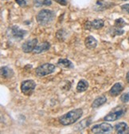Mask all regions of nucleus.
I'll return each mask as SVG.
<instances>
[{
    "instance_id": "ddd939ff",
    "label": "nucleus",
    "mask_w": 129,
    "mask_h": 134,
    "mask_svg": "<svg viewBox=\"0 0 129 134\" xmlns=\"http://www.w3.org/2000/svg\"><path fill=\"white\" fill-rule=\"evenodd\" d=\"M106 102H107V98L105 95H101V96L96 98L93 101V102L92 104V108H98L99 106L102 105L103 104H105Z\"/></svg>"
},
{
    "instance_id": "6e6552de",
    "label": "nucleus",
    "mask_w": 129,
    "mask_h": 134,
    "mask_svg": "<svg viewBox=\"0 0 129 134\" xmlns=\"http://www.w3.org/2000/svg\"><path fill=\"white\" fill-rule=\"evenodd\" d=\"M10 32L11 37L16 40H22L24 37L25 34H27V31L20 30L17 26H12L11 28H10Z\"/></svg>"
},
{
    "instance_id": "423d86ee",
    "label": "nucleus",
    "mask_w": 129,
    "mask_h": 134,
    "mask_svg": "<svg viewBox=\"0 0 129 134\" xmlns=\"http://www.w3.org/2000/svg\"><path fill=\"white\" fill-rule=\"evenodd\" d=\"M36 87V83L34 80H25L21 83V91L23 94L29 95L30 94Z\"/></svg>"
},
{
    "instance_id": "b1692460",
    "label": "nucleus",
    "mask_w": 129,
    "mask_h": 134,
    "mask_svg": "<svg viewBox=\"0 0 129 134\" xmlns=\"http://www.w3.org/2000/svg\"><path fill=\"white\" fill-rule=\"evenodd\" d=\"M126 79H127V82L129 83V71L127 73V75H126Z\"/></svg>"
},
{
    "instance_id": "aec40b11",
    "label": "nucleus",
    "mask_w": 129,
    "mask_h": 134,
    "mask_svg": "<svg viewBox=\"0 0 129 134\" xmlns=\"http://www.w3.org/2000/svg\"><path fill=\"white\" fill-rule=\"evenodd\" d=\"M15 1L22 7H27L30 3V0H15Z\"/></svg>"
},
{
    "instance_id": "39448f33",
    "label": "nucleus",
    "mask_w": 129,
    "mask_h": 134,
    "mask_svg": "<svg viewBox=\"0 0 129 134\" xmlns=\"http://www.w3.org/2000/svg\"><path fill=\"white\" fill-rule=\"evenodd\" d=\"M112 126L107 123V122H103L98 125H95L92 127L91 131L92 133H106V132H109L112 130Z\"/></svg>"
},
{
    "instance_id": "4be33fe9",
    "label": "nucleus",
    "mask_w": 129,
    "mask_h": 134,
    "mask_svg": "<svg viewBox=\"0 0 129 134\" xmlns=\"http://www.w3.org/2000/svg\"><path fill=\"white\" fill-rule=\"evenodd\" d=\"M121 9L129 14V4H124V5L121 6Z\"/></svg>"
},
{
    "instance_id": "f257e3e1",
    "label": "nucleus",
    "mask_w": 129,
    "mask_h": 134,
    "mask_svg": "<svg viewBox=\"0 0 129 134\" xmlns=\"http://www.w3.org/2000/svg\"><path fill=\"white\" fill-rule=\"evenodd\" d=\"M83 114L82 109H75L67 114L62 115L59 118V122L63 125H69L75 123L77 120H79Z\"/></svg>"
},
{
    "instance_id": "f03ea898",
    "label": "nucleus",
    "mask_w": 129,
    "mask_h": 134,
    "mask_svg": "<svg viewBox=\"0 0 129 134\" xmlns=\"http://www.w3.org/2000/svg\"><path fill=\"white\" fill-rule=\"evenodd\" d=\"M54 18V13L49 10H41L36 17L37 21L39 25H44L50 21H52Z\"/></svg>"
},
{
    "instance_id": "393cba45",
    "label": "nucleus",
    "mask_w": 129,
    "mask_h": 134,
    "mask_svg": "<svg viewBox=\"0 0 129 134\" xmlns=\"http://www.w3.org/2000/svg\"><path fill=\"white\" fill-rule=\"evenodd\" d=\"M122 1H127V0H122Z\"/></svg>"
},
{
    "instance_id": "412c9836",
    "label": "nucleus",
    "mask_w": 129,
    "mask_h": 134,
    "mask_svg": "<svg viewBox=\"0 0 129 134\" xmlns=\"http://www.w3.org/2000/svg\"><path fill=\"white\" fill-rule=\"evenodd\" d=\"M120 100L123 103H126L129 101V92H127V93H124L121 96H120Z\"/></svg>"
},
{
    "instance_id": "9b49d317",
    "label": "nucleus",
    "mask_w": 129,
    "mask_h": 134,
    "mask_svg": "<svg viewBox=\"0 0 129 134\" xmlns=\"http://www.w3.org/2000/svg\"><path fill=\"white\" fill-rule=\"evenodd\" d=\"M123 90V87L120 83H115L109 91V94L112 96H117Z\"/></svg>"
},
{
    "instance_id": "4468645a",
    "label": "nucleus",
    "mask_w": 129,
    "mask_h": 134,
    "mask_svg": "<svg viewBox=\"0 0 129 134\" xmlns=\"http://www.w3.org/2000/svg\"><path fill=\"white\" fill-rule=\"evenodd\" d=\"M1 75L3 78L10 79L14 75V71L11 68H8L7 66H4V67L1 68Z\"/></svg>"
},
{
    "instance_id": "9d476101",
    "label": "nucleus",
    "mask_w": 129,
    "mask_h": 134,
    "mask_svg": "<svg viewBox=\"0 0 129 134\" xmlns=\"http://www.w3.org/2000/svg\"><path fill=\"white\" fill-rule=\"evenodd\" d=\"M49 48H50V44L47 41H45V42L37 45L33 52H34V54H39V53H42L43 52L49 50Z\"/></svg>"
},
{
    "instance_id": "5701e85b",
    "label": "nucleus",
    "mask_w": 129,
    "mask_h": 134,
    "mask_svg": "<svg viewBox=\"0 0 129 134\" xmlns=\"http://www.w3.org/2000/svg\"><path fill=\"white\" fill-rule=\"evenodd\" d=\"M54 1L57 2L58 3H59L60 5H62V6H66V4H67L66 0H54Z\"/></svg>"
},
{
    "instance_id": "1a4fd4ad",
    "label": "nucleus",
    "mask_w": 129,
    "mask_h": 134,
    "mask_svg": "<svg viewBox=\"0 0 129 134\" xmlns=\"http://www.w3.org/2000/svg\"><path fill=\"white\" fill-rule=\"evenodd\" d=\"M116 132L119 134H127L129 133V127L125 122H120L115 126Z\"/></svg>"
},
{
    "instance_id": "20e7f679",
    "label": "nucleus",
    "mask_w": 129,
    "mask_h": 134,
    "mask_svg": "<svg viewBox=\"0 0 129 134\" xmlns=\"http://www.w3.org/2000/svg\"><path fill=\"white\" fill-rule=\"evenodd\" d=\"M125 112H126V109L125 108L120 107V108H117V109L114 110L112 112H111L109 114H107L104 118V120L106 121H116V120L120 119L122 116H123Z\"/></svg>"
},
{
    "instance_id": "f3484780",
    "label": "nucleus",
    "mask_w": 129,
    "mask_h": 134,
    "mask_svg": "<svg viewBox=\"0 0 129 134\" xmlns=\"http://www.w3.org/2000/svg\"><path fill=\"white\" fill-rule=\"evenodd\" d=\"M58 64L65 68H72L73 67V63L68 59H60L58 62Z\"/></svg>"
},
{
    "instance_id": "a211bd4d",
    "label": "nucleus",
    "mask_w": 129,
    "mask_h": 134,
    "mask_svg": "<svg viewBox=\"0 0 129 134\" xmlns=\"http://www.w3.org/2000/svg\"><path fill=\"white\" fill-rule=\"evenodd\" d=\"M35 7H42V6H50L52 4L51 0H34Z\"/></svg>"
},
{
    "instance_id": "7ed1b4c3",
    "label": "nucleus",
    "mask_w": 129,
    "mask_h": 134,
    "mask_svg": "<svg viewBox=\"0 0 129 134\" xmlns=\"http://www.w3.org/2000/svg\"><path fill=\"white\" fill-rule=\"evenodd\" d=\"M55 70V66L52 64H44L38 67L35 70L36 75L39 77H43L49 75Z\"/></svg>"
},
{
    "instance_id": "f8f14e48",
    "label": "nucleus",
    "mask_w": 129,
    "mask_h": 134,
    "mask_svg": "<svg viewBox=\"0 0 129 134\" xmlns=\"http://www.w3.org/2000/svg\"><path fill=\"white\" fill-rule=\"evenodd\" d=\"M85 44L89 49H93L97 45V41L92 36H89L85 40Z\"/></svg>"
},
{
    "instance_id": "6ab92c4d",
    "label": "nucleus",
    "mask_w": 129,
    "mask_h": 134,
    "mask_svg": "<svg viewBox=\"0 0 129 134\" xmlns=\"http://www.w3.org/2000/svg\"><path fill=\"white\" fill-rule=\"evenodd\" d=\"M124 25H125V21L122 18H119V19L116 20V21H115V26L118 29H121Z\"/></svg>"
},
{
    "instance_id": "0eeeda50",
    "label": "nucleus",
    "mask_w": 129,
    "mask_h": 134,
    "mask_svg": "<svg viewBox=\"0 0 129 134\" xmlns=\"http://www.w3.org/2000/svg\"><path fill=\"white\" fill-rule=\"evenodd\" d=\"M37 45H38V40L36 38H34V39H32V40L25 41L22 44V51L24 52L29 53L30 52H33Z\"/></svg>"
},
{
    "instance_id": "2eb2a0df",
    "label": "nucleus",
    "mask_w": 129,
    "mask_h": 134,
    "mask_svg": "<svg viewBox=\"0 0 129 134\" xmlns=\"http://www.w3.org/2000/svg\"><path fill=\"white\" fill-rule=\"evenodd\" d=\"M89 25L90 28H93L95 30H100L104 26L105 23L102 19H95L92 21L89 22Z\"/></svg>"
},
{
    "instance_id": "dca6fc26",
    "label": "nucleus",
    "mask_w": 129,
    "mask_h": 134,
    "mask_svg": "<svg viewBox=\"0 0 129 134\" xmlns=\"http://www.w3.org/2000/svg\"><path fill=\"white\" fill-rule=\"evenodd\" d=\"M88 88H89V83L85 79H81L76 86V91L78 92H84Z\"/></svg>"
},
{
    "instance_id": "a878e982",
    "label": "nucleus",
    "mask_w": 129,
    "mask_h": 134,
    "mask_svg": "<svg viewBox=\"0 0 129 134\" xmlns=\"http://www.w3.org/2000/svg\"><path fill=\"white\" fill-rule=\"evenodd\" d=\"M128 41H129V38H128Z\"/></svg>"
}]
</instances>
